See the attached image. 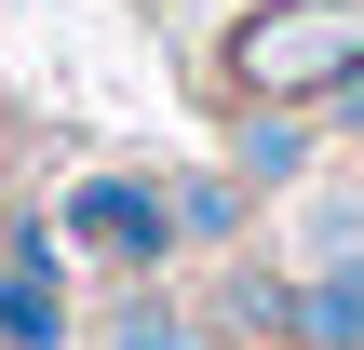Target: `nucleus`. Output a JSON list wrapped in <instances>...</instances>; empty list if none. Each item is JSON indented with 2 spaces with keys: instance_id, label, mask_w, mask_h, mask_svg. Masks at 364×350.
<instances>
[{
  "instance_id": "f03ea898",
  "label": "nucleus",
  "mask_w": 364,
  "mask_h": 350,
  "mask_svg": "<svg viewBox=\"0 0 364 350\" xmlns=\"http://www.w3.org/2000/svg\"><path fill=\"white\" fill-rule=\"evenodd\" d=\"M68 229H81V243H108V256H135V270H149V256L176 243V216H162L149 189H122V175H95V189L68 202Z\"/></svg>"
},
{
  "instance_id": "20e7f679",
  "label": "nucleus",
  "mask_w": 364,
  "mask_h": 350,
  "mask_svg": "<svg viewBox=\"0 0 364 350\" xmlns=\"http://www.w3.org/2000/svg\"><path fill=\"white\" fill-rule=\"evenodd\" d=\"M243 162H257V175H297V108H270V121L243 135Z\"/></svg>"
},
{
  "instance_id": "f257e3e1",
  "label": "nucleus",
  "mask_w": 364,
  "mask_h": 350,
  "mask_svg": "<svg viewBox=\"0 0 364 350\" xmlns=\"http://www.w3.org/2000/svg\"><path fill=\"white\" fill-rule=\"evenodd\" d=\"M230 81L257 108H324L364 94V0H257L230 27Z\"/></svg>"
},
{
  "instance_id": "7ed1b4c3",
  "label": "nucleus",
  "mask_w": 364,
  "mask_h": 350,
  "mask_svg": "<svg viewBox=\"0 0 364 350\" xmlns=\"http://www.w3.org/2000/svg\"><path fill=\"white\" fill-rule=\"evenodd\" d=\"M297 350H364V270H311L297 283Z\"/></svg>"
},
{
  "instance_id": "39448f33",
  "label": "nucleus",
  "mask_w": 364,
  "mask_h": 350,
  "mask_svg": "<svg viewBox=\"0 0 364 350\" xmlns=\"http://www.w3.org/2000/svg\"><path fill=\"white\" fill-rule=\"evenodd\" d=\"M122 350H189V337H176V310H122Z\"/></svg>"
}]
</instances>
